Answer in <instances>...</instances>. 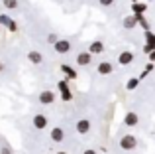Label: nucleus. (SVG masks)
I'll list each match as a JSON object with an SVG mask.
<instances>
[{"instance_id":"f257e3e1","label":"nucleus","mask_w":155,"mask_h":154,"mask_svg":"<svg viewBox=\"0 0 155 154\" xmlns=\"http://www.w3.org/2000/svg\"><path fill=\"white\" fill-rule=\"evenodd\" d=\"M120 148L122 150H134L137 148V136L128 132V135H122L120 136Z\"/></svg>"},{"instance_id":"f03ea898","label":"nucleus","mask_w":155,"mask_h":154,"mask_svg":"<svg viewBox=\"0 0 155 154\" xmlns=\"http://www.w3.org/2000/svg\"><path fill=\"white\" fill-rule=\"evenodd\" d=\"M75 128H77V132H79V135H88V132H91V128H92L91 119H87V117L79 119V121H77V124H75Z\"/></svg>"},{"instance_id":"7ed1b4c3","label":"nucleus","mask_w":155,"mask_h":154,"mask_svg":"<svg viewBox=\"0 0 155 154\" xmlns=\"http://www.w3.org/2000/svg\"><path fill=\"white\" fill-rule=\"evenodd\" d=\"M38 101H39L41 105H47V107H49V105L55 103V93L49 91V89H43V91L38 95Z\"/></svg>"},{"instance_id":"20e7f679","label":"nucleus","mask_w":155,"mask_h":154,"mask_svg":"<svg viewBox=\"0 0 155 154\" xmlns=\"http://www.w3.org/2000/svg\"><path fill=\"white\" fill-rule=\"evenodd\" d=\"M51 46H53V50H55L57 54H69V51H71V42H69V40L57 38V42L51 44Z\"/></svg>"},{"instance_id":"39448f33","label":"nucleus","mask_w":155,"mask_h":154,"mask_svg":"<svg viewBox=\"0 0 155 154\" xmlns=\"http://www.w3.org/2000/svg\"><path fill=\"white\" fill-rule=\"evenodd\" d=\"M75 61H77V65H81V67H88L92 63V54H88V51H81V54H77Z\"/></svg>"},{"instance_id":"423d86ee","label":"nucleus","mask_w":155,"mask_h":154,"mask_svg":"<svg viewBox=\"0 0 155 154\" xmlns=\"http://www.w3.org/2000/svg\"><path fill=\"white\" fill-rule=\"evenodd\" d=\"M31 123H34V127L38 128V131H43V128H47V124H49V119H47L45 115H34V119H31Z\"/></svg>"},{"instance_id":"0eeeda50","label":"nucleus","mask_w":155,"mask_h":154,"mask_svg":"<svg viewBox=\"0 0 155 154\" xmlns=\"http://www.w3.org/2000/svg\"><path fill=\"white\" fill-rule=\"evenodd\" d=\"M124 124H126V127H130V128L137 127V124H140V115H137V113H134V111L126 113V117H124Z\"/></svg>"},{"instance_id":"6e6552de","label":"nucleus","mask_w":155,"mask_h":154,"mask_svg":"<svg viewBox=\"0 0 155 154\" xmlns=\"http://www.w3.org/2000/svg\"><path fill=\"white\" fill-rule=\"evenodd\" d=\"M49 138L53 142H63L65 140V128L63 127H53L51 132H49Z\"/></svg>"},{"instance_id":"1a4fd4ad","label":"nucleus","mask_w":155,"mask_h":154,"mask_svg":"<svg viewBox=\"0 0 155 154\" xmlns=\"http://www.w3.org/2000/svg\"><path fill=\"white\" fill-rule=\"evenodd\" d=\"M96 73L98 75H110V73H114V65L106 59V61H100L98 65H96Z\"/></svg>"},{"instance_id":"9d476101","label":"nucleus","mask_w":155,"mask_h":154,"mask_svg":"<svg viewBox=\"0 0 155 154\" xmlns=\"http://www.w3.org/2000/svg\"><path fill=\"white\" fill-rule=\"evenodd\" d=\"M118 63H120V65H130V63H134V54L130 50L120 51V55H118Z\"/></svg>"},{"instance_id":"9b49d317","label":"nucleus","mask_w":155,"mask_h":154,"mask_svg":"<svg viewBox=\"0 0 155 154\" xmlns=\"http://www.w3.org/2000/svg\"><path fill=\"white\" fill-rule=\"evenodd\" d=\"M0 26H6L10 32H16V30H18V24H16L10 16H6V14H0Z\"/></svg>"},{"instance_id":"f8f14e48","label":"nucleus","mask_w":155,"mask_h":154,"mask_svg":"<svg viewBox=\"0 0 155 154\" xmlns=\"http://www.w3.org/2000/svg\"><path fill=\"white\" fill-rule=\"evenodd\" d=\"M137 22H140V16H126L124 20H122V26L126 28V30H132V28H136L137 26Z\"/></svg>"},{"instance_id":"ddd939ff","label":"nucleus","mask_w":155,"mask_h":154,"mask_svg":"<svg viewBox=\"0 0 155 154\" xmlns=\"http://www.w3.org/2000/svg\"><path fill=\"white\" fill-rule=\"evenodd\" d=\"M28 61L34 63V65H39V63H43V54H39V51H35V50L28 51Z\"/></svg>"},{"instance_id":"4468645a","label":"nucleus","mask_w":155,"mask_h":154,"mask_svg":"<svg viewBox=\"0 0 155 154\" xmlns=\"http://www.w3.org/2000/svg\"><path fill=\"white\" fill-rule=\"evenodd\" d=\"M61 71L65 73V77H67V81H73V79H77V71L73 69L71 65H65V63H63V65H61Z\"/></svg>"},{"instance_id":"2eb2a0df","label":"nucleus","mask_w":155,"mask_h":154,"mask_svg":"<svg viewBox=\"0 0 155 154\" xmlns=\"http://www.w3.org/2000/svg\"><path fill=\"white\" fill-rule=\"evenodd\" d=\"M57 87H59V91L61 93H63V99L65 101H69V99H71V91H69V85H67V81H59V83H57Z\"/></svg>"},{"instance_id":"dca6fc26","label":"nucleus","mask_w":155,"mask_h":154,"mask_svg":"<svg viewBox=\"0 0 155 154\" xmlns=\"http://www.w3.org/2000/svg\"><path fill=\"white\" fill-rule=\"evenodd\" d=\"M102 51H104V44L102 42H92L91 46H88V54H92V55L94 54H102Z\"/></svg>"},{"instance_id":"f3484780","label":"nucleus","mask_w":155,"mask_h":154,"mask_svg":"<svg viewBox=\"0 0 155 154\" xmlns=\"http://www.w3.org/2000/svg\"><path fill=\"white\" fill-rule=\"evenodd\" d=\"M2 4L6 10H16L18 8V0H2Z\"/></svg>"},{"instance_id":"a211bd4d","label":"nucleus","mask_w":155,"mask_h":154,"mask_svg":"<svg viewBox=\"0 0 155 154\" xmlns=\"http://www.w3.org/2000/svg\"><path fill=\"white\" fill-rule=\"evenodd\" d=\"M137 85H140V79H137V77H132V79L126 83V89H128V91H134Z\"/></svg>"},{"instance_id":"6ab92c4d","label":"nucleus","mask_w":155,"mask_h":154,"mask_svg":"<svg viewBox=\"0 0 155 154\" xmlns=\"http://www.w3.org/2000/svg\"><path fill=\"white\" fill-rule=\"evenodd\" d=\"M134 10H136V16L143 14L145 12V4H134Z\"/></svg>"},{"instance_id":"aec40b11","label":"nucleus","mask_w":155,"mask_h":154,"mask_svg":"<svg viewBox=\"0 0 155 154\" xmlns=\"http://www.w3.org/2000/svg\"><path fill=\"white\" fill-rule=\"evenodd\" d=\"M145 40H147V44H151V46L155 47V36L151 34V32H145Z\"/></svg>"},{"instance_id":"412c9836","label":"nucleus","mask_w":155,"mask_h":154,"mask_svg":"<svg viewBox=\"0 0 155 154\" xmlns=\"http://www.w3.org/2000/svg\"><path fill=\"white\" fill-rule=\"evenodd\" d=\"M98 4H100V6H112L114 0H98Z\"/></svg>"},{"instance_id":"4be33fe9","label":"nucleus","mask_w":155,"mask_h":154,"mask_svg":"<svg viewBox=\"0 0 155 154\" xmlns=\"http://www.w3.org/2000/svg\"><path fill=\"white\" fill-rule=\"evenodd\" d=\"M47 42H49V44H55L57 42V36L55 34H49V36H47Z\"/></svg>"},{"instance_id":"5701e85b","label":"nucleus","mask_w":155,"mask_h":154,"mask_svg":"<svg viewBox=\"0 0 155 154\" xmlns=\"http://www.w3.org/2000/svg\"><path fill=\"white\" fill-rule=\"evenodd\" d=\"M83 154H98V152H96V150H94V148H87V150H84Z\"/></svg>"},{"instance_id":"b1692460","label":"nucleus","mask_w":155,"mask_h":154,"mask_svg":"<svg viewBox=\"0 0 155 154\" xmlns=\"http://www.w3.org/2000/svg\"><path fill=\"white\" fill-rule=\"evenodd\" d=\"M0 154H12V150H10L8 146H4V148H2V152H0Z\"/></svg>"},{"instance_id":"393cba45","label":"nucleus","mask_w":155,"mask_h":154,"mask_svg":"<svg viewBox=\"0 0 155 154\" xmlns=\"http://www.w3.org/2000/svg\"><path fill=\"white\" fill-rule=\"evenodd\" d=\"M149 59H151V61H155V47H153V51H151V54H149Z\"/></svg>"},{"instance_id":"a878e982","label":"nucleus","mask_w":155,"mask_h":154,"mask_svg":"<svg viewBox=\"0 0 155 154\" xmlns=\"http://www.w3.org/2000/svg\"><path fill=\"white\" fill-rule=\"evenodd\" d=\"M2 69H4V65H2V63H0V71H2Z\"/></svg>"},{"instance_id":"bb28decb","label":"nucleus","mask_w":155,"mask_h":154,"mask_svg":"<svg viewBox=\"0 0 155 154\" xmlns=\"http://www.w3.org/2000/svg\"><path fill=\"white\" fill-rule=\"evenodd\" d=\"M55 154H67V152H55Z\"/></svg>"},{"instance_id":"cd10ccee","label":"nucleus","mask_w":155,"mask_h":154,"mask_svg":"<svg viewBox=\"0 0 155 154\" xmlns=\"http://www.w3.org/2000/svg\"><path fill=\"white\" fill-rule=\"evenodd\" d=\"M147 2H151V0H147Z\"/></svg>"}]
</instances>
